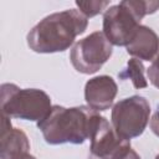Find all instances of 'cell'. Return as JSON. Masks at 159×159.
<instances>
[{
    "mask_svg": "<svg viewBox=\"0 0 159 159\" xmlns=\"http://www.w3.org/2000/svg\"><path fill=\"white\" fill-rule=\"evenodd\" d=\"M127 52L134 58L154 61L159 57V37L148 26L140 25L132 42L127 46Z\"/></svg>",
    "mask_w": 159,
    "mask_h": 159,
    "instance_id": "8",
    "label": "cell"
},
{
    "mask_svg": "<svg viewBox=\"0 0 159 159\" xmlns=\"http://www.w3.org/2000/svg\"><path fill=\"white\" fill-rule=\"evenodd\" d=\"M1 113L7 117L41 120L51 111V99L41 89L25 88L21 89L12 83L1 86L0 96Z\"/></svg>",
    "mask_w": 159,
    "mask_h": 159,
    "instance_id": "4",
    "label": "cell"
},
{
    "mask_svg": "<svg viewBox=\"0 0 159 159\" xmlns=\"http://www.w3.org/2000/svg\"><path fill=\"white\" fill-rule=\"evenodd\" d=\"M1 147H0V158L1 159H22L29 154L30 143L26 134L17 129L12 128L6 133L1 134Z\"/></svg>",
    "mask_w": 159,
    "mask_h": 159,
    "instance_id": "9",
    "label": "cell"
},
{
    "mask_svg": "<svg viewBox=\"0 0 159 159\" xmlns=\"http://www.w3.org/2000/svg\"><path fill=\"white\" fill-rule=\"evenodd\" d=\"M118 77L120 80H127L129 78L133 82V86L138 89L145 88L148 86V82L144 77V66L140 60L138 58H130L127 63V67L118 73Z\"/></svg>",
    "mask_w": 159,
    "mask_h": 159,
    "instance_id": "10",
    "label": "cell"
},
{
    "mask_svg": "<svg viewBox=\"0 0 159 159\" xmlns=\"http://www.w3.org/2000/svg\"><path fill=\"white\" fill-rule=\"evenodd\" d=\"M98 117L97 111L87 106H52L48 114L37 122V128L48 144H82L89 138Z\"/></svg>",
    "mask_w": 159,
    "mask_h": 159,
    "instance_id": "2",
    "label": "cell"
},
{
    "mask_svg": "<svg viewBox=\"0 0 159 159\" xmlns=\"http://www.w3.org/2000/svg\"><path fill=\"white\" fill-rule=\"evenodd\" d=\"M111 159H140V157L135 153V150L132 149L130 143L122 147Z\"/></svg>",
    "mask_w": 159,
    "mask_h": 159,
    "instance_id": "12",
    "label": "cell"
},
{
    "mask_svg": "<svg viewBox=\"0 0 159 159\" xmlns=\"http://www.w3.org/2000/svg\"><path fill=\"white\" fill-rule=\"evenodd\" d=\"M147 73H148V77L150 80L152 84L155 86L157 88H159V57L153 61L150 67L147 70Z\"/></svg>",
    "mask_w": 159,
    "mask_h": 159,
    "instance_id": "13",
    "label": "cell"
},
{
    "mask_svg": "<svg viewBox=\"0 0 159 159\" xmlns=\"http://www.w3.org/2000/svg\"><path fill=\"white\" fill-rule=\"evenodd\" d=\"M150 114V106L142 96H132L117 102L112 109V125L116 133L130 140L140 135L148 122Z\"/></svg>",
    "mask_w": 159,
    "mask_h": 159,
    "instance_id": "5",
    "label": "cell"
},
{
    "mask_svg": "<svg viewBox=\"0 0 159 159\" xmlns=\"http://www.w3.org/2000/svg\"><path fill=\"white\" fill-rule=\"evenodd\" d=\"M150 129L153 130V133L155 135L159 137V109L153 114V117L150 119Z\"/></svg>",
    "mask_w": 159,
    "mask_h": 159,
    "instance_id": "14",
    "label": "cell"
},
{
    "mask_svg": "<svg viewBox=\"0 0 159 159\" xmlns=\"http://www.w3.org/2000/svg\"><path fill=\"white\" fill-rule=\"evenodd\" d=\"M87 17L76 9L53 12L42 19L27 34L29 47L40 53L67 50L75 39L87 29Z\"/></svg>",
    "mask_w": 159,
    "mask_h": 159,
    "instance_id": "1",
    "label": "cell"
},
{
    "mask_svg": "<svg viewBox=\"0 0 159 159\" xmlns=\"http://www.w3.org/2000/svg\"><path fill=\"white\" fill-rule=\"evenodd\" d=\"M22 159H36V158H35V157H32V155H30V154H27V155H26V157H24Z\"/></svg>",
    "mask_w": 159,
    "mask_h": 159,
    "instance_id": "15",
    "label": "cell"
},
{
    "mask_svg": "<svg viewBox=\"0 0 159 159\" xmlns=\"http://www.w3.org/2000/svg\"><path fill=\"white\" fill-rule=\"evenodd\" d=\"M117 94V83L109 76H98L89 80L84 87V98L94 111L108 109Z\"/></svg>",
    "mask_w": 159,
    "mask_h": 159,
    "instance_id": "7",
    "label": "cell"
},
{
    "mask_svg": "<svg viewBox=\"0 0 159 159\" xmlns=\"http://www.w3.org/2000/svg\"><path fill=\"white\" fill-rule=\"evenodd\" d=\"M159 9V1L123 0L103 14V34L112 45L128 46L140 26V20Z\"/></svg>",
    "mask_w": 159,
    "mask_h": 159,
    "instance_id": "3",
    "label": "cell"
},
{
    "mask_svg": "<svg viewBox=\"0 0 159 159\" xmlns=\"http://www.w3.org/2000/svg\"><path fill=\"white\" fill-rule=\"evenodd\" d=\"M112 52V43L107 40L103 31H96L73 45L70 58L78 72L91 75L97 72L109 60Z\"/></svg>",
    "mask_w": 159,
    "mask_h": 159,
    "instance_id": "6",
    "label": "cell"
},
{
    "mask_svg": "<svg viewBox=\"0 0 159 159\" xmlns=\"http://www.w3.org/2000/svg\"><path fill=\"white\" fill-rule=\"evenodd\" d=\"M76 5L80 7V11L88 19L104 10V7L109 5V1H76Z\"/></svg>",
    "mask_w": 159,
    "mask_h": 159,
    "instance_id": "11",
    "label": "cell"
},
{
    "mask_svg": "<svg viewBox=\"0 0 159 159\" xmlns=\"http://www.w3.org/2000/svg\"><path fill=\"white\" fill-rule=\"evenodd\" d=\"M155 159H159V154H158V155H157V158H155Z\"/></svg>",
    "mask_w": 159,
    "mask_h": 159,
    "instance_id": "16",
    "label": "cell"
}]
</instances>
